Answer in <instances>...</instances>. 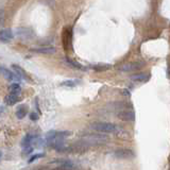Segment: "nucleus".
Wrapping results in <instances>:
<instances>
[{"mask_svg": "<svg viewBox=\"0 0 170 170\" xmlns=\"http://www.w3.org/2000/svg\"><path fill=\"white\" fill-rule=\"evenodd\" d=\"M107 140H109V136L103 134H88V135H85L78 144L86 148V147L104 145L107 143Z\"/></svg>", "mask_w": 170, "mask_h": 170, "instance_id": "obj_1", "label": "nucleus"}, {"mask_svg": "<svg viewBox=\"0 0 170 170\" xmlns=\"http://www.w3.org/2000/svg\"><path fill=\"white\" fill-rule=\"evenodd\" d=\"M91 129L100 133H117L119 132L120 128L112 122L96 121L91 125Z\"/></svg>", "mask_w": 170, "mask_h": 170, "instance_id": "obj_2", "label": "nucleus"}, {"mask_svg": "<svg viewBox=\"0 0 170 170\" xmlns=\"http://www.w3.org/2000/svg\"><path fill=\"white\" fill-rule=\"evenodd\" d=\"M16 34L22 40H31L35 36V32L29 27H19L16 29Z\"/></svg>", "mask_w": 170, "mask_h": 170, "instance_id": "obj_3", "label": "nucleus"}, {"mask_svg": "<svg viewBox=\"0 0 170 170\" xmlns=\"http://www.w3.org/2000/svg\"><path fill=\"white\" fill-rule=\"evenodd\" d=\"M145 65L144 62H130V63L123 64L122 66L119 67V70L123 73H130V71H135L140 69L141 67Z\"/></svg>", "mask_w": 170, "mask_h": 170, "instance_id": "obj_4", "label": "nucleus"}, {"mask_svg": "<svg viewBox=\"0 0 170 170\" xmlns=\"http://www.w3.org/2000/svg\"><path fill=\"white\" fill-rule=\"evenodd\" d=\"M117 117L123 121H134L135 120V113L132 110H120L117 114Z\"/></svg>", "mask_w": 170, "mask_h": 170, "instance_id": "obj_5", "label": "nucleus"}, {"mask_svg": "<svg viewBox=\"0 0 170 170\" xmlns=\"http://www.w3.org/2000/svg\"><path fill=\"white\" fill-rule=\"evenodd\" d=\"M114 155L116 156L117 158H125V159H128V158H133L135 156L134 152L130 149H117L115 152H114Z\"/></svg>", "mask_w": 170, "mask_h": 170, "instance_id": "obj_6", "label": "nucleus"}, {"mask_svg": "<svg viewBox=\"0 0 170 170\" xmlns=\"http://www.w3.org/2000/svg\"><path fill=\"white\" fill-rule=\"evenodd\" d=\"M0 73H1L7 80H9V81H15V80L20 81V78L16 73H14L13 71H11L9 68H7V67H4V66H0Z\"/></svg>", "mask_w": 170, "mask_h": 170, "instance_id": "obj_7", "label": "nucleus"}, {"mask_svg": "<svg viewBox=\"0 0 170 170\" xmlns=\"http://www.w3.org/2000/svg\"><path fill=\"white\" fill-rule=\"evenodd\" d=\"M14 38V34L11 29H2L0 30V42L1 43H9Z\"/></svg>", "mask_w": 170, "mask_h": 170, "instance_id": "obj_8", "label": "nucleus"}, {"mask_svg": "<svg viewBox=\"0 0 170 170\" xmlns=\"http://www.w3.org/2000/svg\"><path fill=\"white\" fill-rule=\"evenodd\" d=\"M55 162H58V164L60 165V168H62V169H74V168H77L76 164H74L73 161H70V159L61 158V159H55Z\"/></svg>", "mask_w": 170, "mask_h": 170, "instance_id": "obj_9", "label": "nucleus"}, {"mask_svg": "<svg viewBox=\"0 0 170 170\" xmlns=\"http://www.w3.org/2000/svg\"><path fill=\"white\" fill-rule=\"evenodd\" d=\"M18 96H19V95L12 94V92H10L9 95H7V96L4 97V103H6L7 105H10V106L16 104L17 102L20 101V98Z\"/></svg>", "mask_w": 170, "mask_h": 170, "instance_id": "obj_10", "label": "nucleus"}, {"mask_svg": "<svg viewBox=\"0 0 170 170\" xmlns=\"http://www.w3.org/2000/svg\"><path fill=\"white\" fill-rule=\"evenodd\" d=\"M31 51L36 53H43V54H50V53L55 52V48L54 47H40V48H34Z\"/></svg>", "mask_w": 170, "mask_h": 170, "instance_id": "obj_11", "label": "nucleus"}, {"mask_svg": "<svg viewBox=\"0 0 170 170\" xmlns=\"http://www.w3.org/2000/svg\"><path fill=\"white\" fill-rule=\"evenodd\" d=\"M150 79V74L147 73H136L131 76V80L134 82H147Z\"/></svg>", "mask_w": 170, "mask_h": 170, "instance_id": "obj_12", "label": "nucleus"}, {"mask_svg": "<svg viewBox=\"0 0 170 170\" xmlns=\"http://www.w3.org/2000/svg\"><path fill=\"white\" fill-rule=\"evenodd\" d=\"M27 113H28V107L25 104H20L16 109V117L18 119H24L26 116H27Z\"/></svg>", "mask_w": 170, "mask_h": 170, "instance_id": "obj_13", "label": "nucleus"}, {"mask_svg": "<svg viewBox=\"0 0 170 170\" xmlns=\"http://www.w3.org/2000/svg\"><path fill=\"white\" fill-rule=\"evenodd\" d=\"M33 138H34V136L32 135V134L28 133L26 134V135L24 136V138L21 139V147L22 148H27V147H30L31 145H32V141H33Z\"/></svg>", "mask_w": 170, "mask_h": 170, "instance_id": "obj_14", "label": "nucleus"}, {"mask_svg": "<svg viewBox=\"0 0 170 170\" xmlns=\"http://www.w3.org/2000/svg\"><path fill=\"white\" fill-rule=\"evenodd\" d=\"M65 63L67 64V65L70 66V67H73V68L81 69V70H85V67L83 65H81V64L78 63V62H76V61L70 60V59H68V58L65 59Z\"/></svg>", "mask_w": 170, "mask_h": 170, "instance_id": "obj_15", "label": "nucleus"}, {"mask_svg": "<svg viewBox=\"0 0 170 170\" xmlns=\"http://www.w3.org/2000/svg\"><path fill=\"white\" fill-rule=\"evenodd\" d=\"M12 68L14 69L15 73H16V74L19 77L20 79H25V80H27V79H28L27 74H26L25 71L22 70L21 67H19L18 65H15V64H13V65H12Z\"/></svg>", "mask_w": 170, "mask_h": 170, "instance_id": "obj_16", "label": "nucleus"}, {"mask_svg": "<svg viewBox=\"0 0 170 170\" xmlns=\"http://www.w3.org/2000/svg\"><path fill=\"white\" fill-rule=\"evenodd\" d=\"M92 68L95 71H106L112 68V65H110V64H98V65H94Z\"/></svg>", "mask_w": 170, "mask_h": 170, "instance_id": "obj_17", "label": "nucleus"}, {"mask_svg": "<svg viewBox=\"0 0 170 170\" xmlns=\"http://www.w3.org/2000/svg\"><path fill=\"white\" fill-rule=\"evenodd\" d=\"M9 91L10 92H12V94H16V95H19L20 92H21V86H20L19 83H12L10 85L9 87Z\"/></svg>", "mask_w": 170, "mask_h": 170, "instance_id": "obj_18", "label": "nucleus"}, {"mask_svg": "<svg viewBox=\"0 0 170 170\" xmlns=\"http://www.w3.org/2000/svg\"><path fill=\"white\" fill-rule=\"evenodd\" d=\"M78 83V81L76 80H65V81L61 82L60 86H63V87H74Z\"/></svg>", "mask_w": 170, "mask_h": 170, "instance_id": "obj_19", "label": "nucleus"}, {"mask_svg": "<svg viewBox=\"0 0 170 170\" xmlns=\"http://www.w3.org/2000/svg\"><path fill=\"white\" fill-rule=\"evenodd\" d=\"M45 155L46 154L45 153H43V152H40V153H36V154H33L31 158L28 159V163L31 164V163H33L34 161H36V159H40V158H45Z\"/></svg>", "mask_w": 170, "mask_h": 170, "instance_id": "obj_20", "label": "nucleus"}, {"mask_svg": "<svg viewBox=\"0 0 170 170\" xmlns=\"http://www.w3.org/2000/svg\"><path fill=\"white\" fill-rule=\"evenodd\" d=\"M71 134H73L71 131H56V137H61L65 139L66 137L70 136Z\"/></svg>", "mask_w": 170, "mask_h": 170, "instance_id": "obj_21", "label": "nucleus"}, {"mask_svg": "<svg viewBox=\"0 0 170 170\" xmlns=\"http://www.w3.org/2000/svg\"><path fill=\"white\" fill-rule=\"evenodd\" d=\"M24 149V150H22V154H24V155H28V154H30L31 152L33 151V148L32 147H27V148H22Z\"/></svg>", "mask_w": 170, "mask_h": 170, "instance_id": "obj_22", "label": "nucleus"}, {"mask_svg": "<svg viewBox=\"0 0 170 170\" xmlns=\"http://www.w3.org/2000/svg\"><path fill=\"white\" fill-rule=\"evenodd\" d=\"M29 117H30V120H32V121H37L40 116H38V114H36V113H31Z\"/></svg>", "mask_w": 170, "mask_h": 170, "instance_id": "obj_23", "label": "nucleus"}, {"mask_svg": "<svg viewBox=\"0 0 170 170\" xmlns=\"http://www.w3.org/2000/svg\"><path fill=\"white\" fill-rule=\"evenodd\" d=\"M121 92H122L123 95H125V96H130V92H129L128 89H122Z\"/></svg>", "mask_w": 170, "mask_h": 170, "instance_id": "obj_24", "label": "nucleus"}, {"mask_svg": "<svg viewBox=\"0 0 170 170\" xmlns=\"http://www.w3.org/2000/svg\"><path fill=\"white\" fill-rule=\"evenodd\" d=\"M3 112H4V106H0V115H1Z\"/></svg>", "mask_w": 170, "mask_h": 170, "instance_id": "obj_25", "label": "nucleus"}, {"mask_svg": "<svg viewBox=\"0 0 170 170\" xmlns=\"http://www.w3.org/2000/svg\"><path fill=\"white\" fill-rule=\"evenodd\" d=\"M1 158H2V152L0 151V161H1Z\"/></svg>", "mask_w": 170, "mask_h": 170, "instance_id": "obj_26", "label": "nucleus"}]
</instances>
